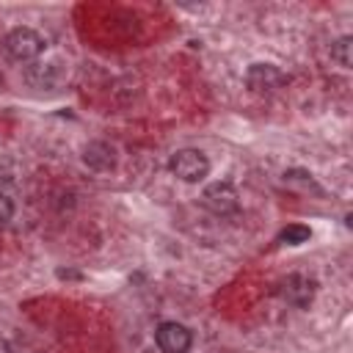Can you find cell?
Wrapping results in <instances>:
<instances>
[{
  "label": "cell",
  "mask_w": 353,
  "mask_h": 353,
  "mask_svg": "<svg viewBox=\"0 0 353 353\" xmlns=\"http://www.w3.org/2000/svg\"><path fill=\"white\" fill-rule=\"evenodd\" d=\"M168 171L182 182H201L210 174V160L199 149H176L168 157Z\"/></svg>",
  "instance_id": "cell-2"
},
{
  "label": "cell",
  "mask_w": 353,
  "mask_h": 353,
  "mask_svg": "<svg viewBox=\"0 0 353 353\" xmlns=\"http://www.w3.org/2000/svg\"><path fill=\"white\" fill-rule=\"evenodd\" d=\"M11 215H14V204H11V199L6 193H0V223H8Z\"/></svg>",
  "instance_id": "cell-10"
},
{
  "label": "cell",
  "mask_w": 353,
  "mask_h": 353,
  "mask_svg": "<svg viewBox=\"0 0 353 353\" xmlns=\"http://www.w3.org/2000/svg\"><path fill=\"white\" fill-rule=\"evenodd\" d=\"M309 237H312L309 226H301V223H290V226H284V229L279 232V240L287 243V245H301V243H306Z\"/></svg>",
  "instance_id": "cell-9"
},
{
  "label": "cell",
  "mask_w": 353,
  "mask_h": 353,
  "mask_svg": "<svg viewBox=\"0 0 353 353\" xmlns=\"http://www.w3.org/2000/svg\"><path fill=\"white\" fill-rule=\"evenodd\" d=\"M201 207H207L212 215H232L240 210V196L232 182H212L201 193Z\"/></svg>",
  "instance_id": "cell-3"
},
{
  "label": "cell",
  "mask_w": 353,
  "mask_h": 353,
  "mask_svg": "<svg viewBox=\"0 0 353 353\" xmlns=\"http://www.w3.org/2000/svg\"><path fill=\"white\" fill-rule=\"evenodd\" d=\"M83 163L94 171H110L116 165V154H113V146H108L105 141H94L83 149Z\"/></svg>",
  "instance_id": "cell-7"
},
{
  "label": "cell",
  "mask_w": 353,
  "mask_h": 353,
  "mask_svg": "<svg viewBox=\"0 0 353 353\" xmlns=\"http://www.w3.org/2000/svg\"><path fill=\"white\" fill-rule=\"evenodd\" d=\"M245 83H248V88L256 91V94H273V91H279V88L287 83V77H284L273 63H254V66H248V72H245Z\"/></svg>",
  "instance_id": "cell-5"
},
{
  "label": "cell",
  "mask_w": 353,
  "mask_h": 353,
  "mask_svg": "<svg viewBox=\"0 0 353 353\" xmlns=\"http://www.w3.org/2000/svg\"><path fill=\"white\" fill-rule=\"evenodd\" d=\"M331 58H334L342 69H350V66H353V39H350V36H342V39L331 47Z\"/></svg>",
  "instance_id": "cell-8"
},
{
  "label": "cell",
  "mask_w": 353,
  "mask_h": 353,
  "mask_svg": "<svg viewBox=\"0 0 353 353\" xmlns=\"http://www.w3.org/2000/svg\"><path fill=\"white\" fill-rule=\"evenodd\" d=\"M284 298H287L290 303L301 306V309L309 306L312 298H314V281L306 279V276H301V273L287 276V281H284Z\"/></svg>",
  "instance_id": "cell-6"
},
{
  "label": "cell",
  "mask_w": 353,
  "mask_h": 353,
  "mask_svg": "<svg viewBox=\"0 0 353 353\" xmlns=\"http://www.w3.org/2000/svg\"><path fill=\"white\" fill-rule=\"evenodd\" d=\"M154 342L163 353H188L190 345H193V334L182 325V323H174V320H165L157 325L154 331Z\"/></svg>",
  "instance_id": "cell-4"
},
{
  "label": "cell",
  "mask_w": 353,
  "mask_h": 353,
  "mask_svg": "<svg viewBox=\"0 0 353 353\" xmlns=\"http://www.w3.org/2000/svg\"><path fill=\"white\" fill-rule=\"evenodd\" d=\"M3 47H6L8 58L25 63V61H33V58H39V55L44 52V39H41V33H36L33 28L19 25V28L8 30V36L3 39Z\"/></svg>",
  "instance_id": "cell-1"
}]
</instances>
